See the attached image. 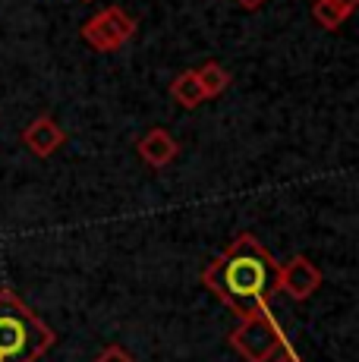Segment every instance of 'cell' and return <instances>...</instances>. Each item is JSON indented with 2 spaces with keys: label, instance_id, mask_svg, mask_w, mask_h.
<instances>
[{
  "label": "cell",
  "instance_id": "2",
  "mask_svg": "<svg viewBox=\"0 0 359 362\" xmlns=\"http://www.w3.org/2000/svg\"><path fill=\"white\" fill-rule=\"evenodd\" d=\"M54 344L57 334L13 290H0V362H38Z\"/></svg>",
  "mask_w": 359,
  "mask_h": 362
},
{
  "label": "cell",
  "instance_id": "9",
  "mask_svg": "<svg viewBox=\"0 0 359 362\" xmlns=\"http://www.w3.org/2000/svg\"><path fill=\"white\" fill-rule=\"evenodd\" d=\"M353 13V6H347V4H341V0H315L312 4V16H315V23L322 25V29H331L334 32L337 25L343 23V19Z\"/></svg>",
  "mask_w": 359,
  "mask_h": 362
},
{
  "label": "cell",
  "instance_id": "10",
  "mask_svg": "<svg viewBox=\"0 0 359 362\" xmlns=\"http://www.w3.org/2000/svg\"><path fill=\"white\" fill-rule=\"evenodd\" d=\"M196 76L205 88V98H218V95L227 92V86H230V73H227L220 64H215V60H208L205 66H199Z\"/></svg>",
  "mask_w": 359,
  "mask_h": 362
},
{
  "label": "cell",
  "instance_id": "3",
  "mask_svg": "<svg viewBox=\"0 0 359 362\" xmlns=\"http://www.w3.org/2000/svg\"><path fill=\"white\" fill-rule=\"evenodd\" d=\"M230 346L240 359L246 362H271L274 356L287 350L284 334L271 322L268 312H259V315H246L240 318V325L230 331Z\"/></svg>",
  "mask_w": 359,
  "mask_h": 362
},
{
  "label": "cell",
  "instance_id": "4",
  "mask_svg": "<svg viewBox=\"0 0 359 362\" xmlns=\"http://www.w3.org/2000/svg\"><path fill=\"white\" fill-rule=\"evenodd\" d=\"M82 41L92 45L95 51H120L129 38L136 35V19L129 16L123 6H107V10L95 13L86 25H82Z\"/></svg>",
  "mask_w": 359,
  "mask_h": 362
},
{
  "label": "cell",
  "instance_id": "1",
  "mask_svg": "<svg viewBox=\"0 0 359 362\" xmlns=\"http://www.w3.org/2000/svg\"><path fill=\"white\" fill-rule=\"evenodd\" d=\"M281 264L255 236L243 233L205 268L202 281L240 318L259 315L278 293Z\"/></svg>",
  "mask_w": 359,
  "mask_h": 362
},
{
  "label": "cell",
  "instance_id": "13",
  "mask_svg": "<svg viewBox=\"0 0 359 362\" xmlns=\"http://www.w3.org/2000/svg\"><path fill=\"white\" fill-rule=\"evenodd\" d=\"M271 362H296V359H293V356H284V359H278V356H274Z\"/></svg>",
  "mask_w": 359,
  "mask_h": 362
},
{
  "label": "cell",
  "instance_id": "8",
  "mask_svg": "<svg viewBox=\"0 0 359 362\" xmlns=\"http://www.w3.org/2000/svg\"><path fill=\"white\" fill-rule=\"evenodd\" d=\"M170 95H174V101L186 110H196L202 101H208L205 98L202 82H199V76H196V69H183V73L170 82Z\"/></svg>",
  "mask_w": 359,
  "mask_h": 362
},
{
  "label": "cell",
  "instance_id": "5",
  "mask_svg": "<svg viewBox=\"0 0 359 362\" xmlns=\"http://www.w3.org/2000/svg\"><path fill=\"white\" fill-rule=\"evenodd\" d=\"M322 287V271L306 255H293L278 274V290H284L290 299H309Z\"/></svg>",
  "mask_w": 359,
  "mask_h": 362
},
{
  "label": "cell",
  "instance_id": "12",
  "mask_svg": "<svg viewBox=\"0 0 359 362\" xmlns=\"http://www.w3.org/2000/svg\"><path fill=\"white\" fill-rule=\"evenodd\" d=\"M240 6H243V10H259L261 4H265V0H237Z\"/></svg>",
  "mask_w": 359,
  "mask_h": 362
},
{
  "label": "cell",
  "instance_id": "7",
  "mask_svg": "<svg viewBox=\"0 0 359 362\" xmlns=\"http://www.w3.org/2000/svg\"><path fill=\"white\" fill-rule=\"evenodd\" d=\"M136 151H139V158H142V161L148 164V167H167V164L177 158L180 145H177V139L170 136L167 129L155 127V129H148V132H145V136L139 139Z\"/></svg>",
  "mask_w": 359,
  "mask_h": 362
},
{
  "label": "cell",
  "instance_id": "11",
  "mask_svg": "<svg viewBox=\"0 0 359 362\" xmlns=\"http://www.w3.org/2000/svg\"><path fill=\"white\" fill-rule=\"evenodd\" d=\"M95 362H136V359L129 356L123 346H107L105 353H98V359H95Z\"/></svg>",
  "mask_w": 359,
  "mask_h": 362
},
{
  "label": "cell",
  "instance_id": "14",
  "mask_svg": "<svg viewBox=\"0 0 359 362\" xmlns=\"http://www.w3.org/2000/svg\"><path fill=\"white\" fill-rule=\"evenodd\" d=\"M341 4H347V6H353V10H356V4H359V0H341Z\"/></svg>",
  "mask_w": 359,
  "mask_h": 362
},
{
  "label": "cell",
  "instance_id": "6",
  "mask_svg": "<svg viewBox=\"0 0 359 362\" xmlns=\"http://www.w3.org/2000/svg\"><path fill=\"white\" fill-rule=\"evenodd\" d=\"M64 142H66V132L60 129L51 117H38V120H32L29 127L23 129V145L35 158H51Z\"/></svg>",
  "mask_w": 359,
  "mask_h": 362
}]
</instances>
